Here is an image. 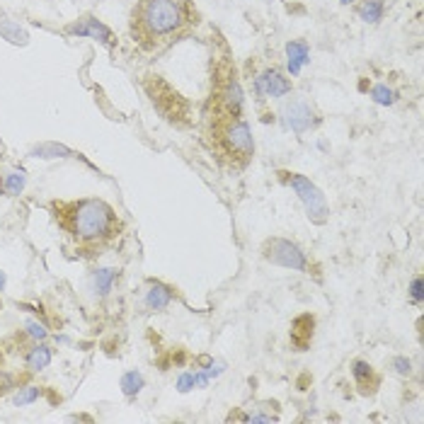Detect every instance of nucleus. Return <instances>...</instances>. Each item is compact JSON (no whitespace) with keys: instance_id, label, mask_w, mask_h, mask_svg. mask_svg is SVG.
<instances>
[{"instance_id":"f257e3e1","label":"nucleus","mask_w":424,"mask_h":424,"mask_svg":"<svg viewBox=\"0 0 424 424\" xmlns=\"http://www.w3.org/2000/svg\"><path fill=\"white\" fill-rule=\"evenodd\" d=\"M49 211L61 233L73 243L78 255H83V258L100 255L124 230V223L117 216L115 208L105 199H95V196L70 201L53 199L49 204Z\"/></svg>"},{"instance_id":"f03ea898","label":"nucleus","mask_w":424,"mask_h":424,"mask_svg":"<svg viewBox=\"0 0 424 424\" xmlns=\"http://www.w3.org/2000/svg\"><path fill=\"white\" fill-rule=\"evenodd\" d=\"M199 25L192 0H136L129 29L143 53H155L187 37Z\"/></svg>"},{"instance_id":"7ed1b4c3","label":"nucleus","mask_w":424,"mask_h":424,"mask_svg":"<svg viewBox=\"0 0 424 424\" xmlns=\"http://www.w3.org/2000/svg\"><path fill=\"white\" fill-rule=\"evenodd\" d=\"M206 143L216 160L226 170H245L255 155V141L243 117L228 112H208L206 117Z\"/></svg>"},{"instance_id":"20e7f679","label":"nucleus","mask_w":424,"mask_h":424,"mask_svg":"<svg viewBox=\"0 0 424 424\" xmlns=\"http://www.w3.org/2000/svg\"><path fill=\"white\" fill-rule=\"evenodd\" d=\"M279 180H282V182L286 184V187H291V189H294V192L298 194V199H301L303 206H306L310 221H315V223H322V221L327 218V201H325V194H322L320 189L308 180V177L298 175V172L279 170Z\"/></svg>"},{"instance_id":"39448f33","label":"nucleus","mask_w":424,"mask_h":424,"mask_svg":"<svg viewBox=\"0 0 424 424\" xmlns=\"http://www.w3.org/2000/svg\"><path fill=\"white\" fill-rule=\"evenodd\" d=\"M211 105L218 112H228V115L243 117V90L240 83L235 80V73L230 68H218L213 78L211 90Z\"/></svg>"},{"instance_id":"423d86ee","label":"nucleus","mask_w":424,"mask_h":424,"mask_svg":"<svg viewBox=\"0 0 424 424\" xmlns=\"http://www.w3.org/2000/svg\"><path fill=\"white\" fill-rule=\"evenodd\" d=\"M262 258L272 262V265L286 267V270H294V272L308 270V260L306 255L301 253V248L291 240H284V238H270V240L262 245Z\"/></svg>"},{"instance_id":"0eeeda50","label":"nucleus","mask_w":424,"mask_h":424,"mask_svg":"<svg viewBox=\"0 0 424 424\" xmlns=\"http://www.w3.org/2000/svg\"><path fill=\"white\" fill-rule=\"evenodd\" d=\"M282 117H284V124L294 131V134H306V131H310L318 124L315 107L310 105L306 95H294L291 100H286L282 105Z\"/></svg>"},{"instance_id":"6e6552de","label":"nucleus","mask_w":424,"mask_h":424,"mask_svg":"<svg viewBox=\"0 0 424 424\" xmlns=\"http://www.w3.org/2000/svg\"><path fill=\"white\" fill-rule=\"evenodd\" d=\"M65 34H78V37H90V39H97L100 44L105 46H115V34H112V29L102 25L100 20H95V17L85 15L80 17L73 25L65 27Z\"/></svg>"},{"instance_id":"1a4fd4ad","label":"nucleus","mask_w":424,"mask_h":424,"mask_svg":"<svg viewBox=\"0 0 424 424\" xmlns=\"http://www.w3.org/2000/svg\"><path fill=\"white\" fill-rule=\"evenodd\" d=\"M255 90H258L260 97H284V95L291 92V80L284 78L282 70L267 68L265 73L255 78Z\"/></svg>"},{"instance_id":"9d476101","label":"nucleus","mask_w":424,"mask_h":424,"mask_svg":"<svg viewBox=\"0 0 424 424\" xmlns=\"http://www.w3.org/2000/svg\"><path fill=\"white\" fill-rule=\"evenodd\" d=\"M51 359H53V349L44 342H32L22 351V361H25L27 373H39L44 369H49Z\"/></svg>"},{"instance_id":"9b49d317","label":"nucleus","mask_w":424,"mask_h":424,"mask_svg":"<svg viewBox=\"0 0 424 424\" xmlns=\"http://www.w3.org/2000/svg\"><path fill=\"white\" fill-rule=\"evenodd\" d=\"M351 376H354V383L359 388L361 396H373L381 386V376L373 371V366L364 359H356L351 364Z\"/></svg>"},{"instance_id":"f8f14e48","label":"nucleus","mask_w":424,"mask_h":424,"mask_svg":"<svg viewBox=\"0 0 424 424\" xmlns=\"http://www.w3.org/2000/svg\"><path fill=\"white\" fill-rule=\"evenodd\" d=\"M313 327L315 318L310 313H303L291 322V342L298 351H306L310 347V339H313Z\"/></svg>"},{"instance_id":"ddd939ff","label":"nucleus","mask_w":424,"mask_h":424,"mask_svg":"<svg viewBox=\"0 0 424 424\" xmlns=\"http://www.w3.org/2000/svg\"><path fill=\"white\" fill-rule=\"evenodd\" d=\"M172 289L160 282H151L146 291V308L153 310V313H160V310H165L167 306L172 303Z\"/></svg>"},{"instance_id":"4468645a","label":"nucleus","mask_w":424,"mask_h":424,"mask_svg":"<svg viewBox=\"0 0 424 424\" xmlns=\"http://www.w3.org/2000/svg\"><path fill=\"white\" fill-rule=\"evenodd\" d=\"M286 56H289V70L291 75H298L301 68L310 61V49H308V41L303 39H294L286 44Z\"/></svg>"},{"instance_id":"2eb2a0df","label":"nucleus","mask_w":424,"mask_h":424,"mask_svg":"<svg viewBox=\"0 0 424 424\" xmlns=\"http://www.w3.org/2000/svg\"><path fill=\"white\" fill-rule=\"evenodd\" d=\"M117 279H119V270H115V267H102V270H97L92 274L95 294L100 298H107L112 294V289H115Z\"/></svg>"},{"instance_id":"dca6fc26","label":"nucleus","mask_w":424,"mask_h":424,"mask_svg":"<svg viewBox=\"0 0 424 424\" xmlns=\"http://www.w3.org/2000/svg\"><path fill=\"white\" fill-rule=\"evenodd\" d=\"M386 13V0H361L356 5V15L361 17L366 25H376V22L383 20Z\"/></svg>"},{"instance_id":"f3484780","label":"nucleus","mask_w":424,"mask_h":424,"mask_svg":"<svg viewBox=\"0 0 424 424\" xmlns=\"http://www.w3.org/2000/svg\"><path fill=\"white\" fill-rule=\"evenodd\" d=\"M143 386H146V381H143V376L139 371H127L122 376V393L127 398H136Z\"/></svg>"},{"instance_id":"a211bd4d","label":"nucleus","mask_w":424,"mask_h":424,"mask_svg":"<svg viewBox=\"0 0 424 424\" xmlns=\"http://www.w3.org/2000/svg\"><path fill=\"white\" fill-rule=\"evenodd\" d=\"M22 189H25V175L22 172H10L0 180V192L8 196H17Z\"/></svg>"},{"instance_id":"6ab92c4d","label":"nucleus","mask_w":424,"mask_h":424,"mask_svg":"<svg viewBox=\"0 0 424 424\" xmlns=\"http://www.w3.org/2000/svg\"><path fill=\"white\" fill-rule=\"evenodd\" d=\"M0 34H3L5 39L13 41V44H27V32L25 29H20V25H15V22H10V20L0 22Z\"/></svg>"},{"instance_id":"aec40b11","label":"nucleus","mask_w":424,"mask_h":424,"mask_svg":"<svg viewBox=\"0 0 424 424\" xmlns=\"http://www.w3.org/2000/svg\"><path fill=\"white\" fill-rule=\"evenodd\" d=\"M39 396H41V388H39V386H22L20 391L15 393L13 403L17 405V408H25V405L37 403Z\"/></svg>"},{"instance_id":"412c9836","label":"nucleus","mask_w":424,"mask_h":424,"mask_svg":"<svg viewBox=\"0 0 424 424\" xmlns=\"http://www.w3.org/2000/svg\"><path fill=\"white\" fill-rule=\"evenodd\" d=\"M22 332H25L32 342H44V339L49 337V330H46V327L41 325V322H37V320H27L25 330H22Z\"/></svg>"},{"instance_id":"4be33fe9","label":"nucleus","mask_w":424,"mask_h":424,"mask_svg":"<svg viewBox=\"0 0 424 424\" xmlns=\"http://www.w3.org/2000/svg\"><path fill=\"white\" fill-rule=\"evenodd\" d=\"M371 97H373V102H378V105L388 107V105H393V102H396V97H398V95L393 92L388 85H376L373 90H371Z\"/></svg>"},{"instance_id":"5701e85b","label":"nucleus","mask_w":424,"mask_h":424,"mask_svg":"<svg viewBox=\"0 0 424 424\" xmlns=\"http://www.w3.org/2000/svg\"><path fill=\"white\" fill-rule=\"evenodd\" d=\"M13 388H17V381H15V376L10 373V371H3L0 369V398L3 396H8Z\"/></svg>"},{"instance_id":"b1692460","label":"nucleus","mask_w":424,"mask_h":424,"mask_svg":"<svg viewBox=\"0 0 424 424\" xmlns=\"http://www.w3.org/2000/svg\"><path fill=\"white\" fill-rule=\"evenodd\" d=\"M410 298H412V303H417V306H420V303L424 301V291H422V277H420V274H417V277L412 279V286H410Z\"/></svg>"},{"instance_id":"393cba45","label":"nucleus","mask_w":424,"mask_h":424,"mask_svg":"<svg viewBox=\"0 0 424 424\" xmlns=\"http://www.w3.org/2000/svg\"><path fill=\"white\" fill-rule=\"evenodd\" d=\"M194 383H196L194 373H182L180 381H177V388H180V393H187V391H192Z\"/></svg>"},{"instance_id":"a878e982","label":"nucleus","mask_w":424,"mask_h":424,"mask_svg":"<svg viewBox=\"0 0 424 424\" xmlns=\"http://www.w3.org/2000/svg\"><path fill=\"white\" fill-rule=\"evenodd\" d=\"M393 366H396V371L400 376H410L412 373V364H410V359H405V356H398V359L393 361Z\"/></svg>"},{"instance_id":"bb28decb","label":"nucleus","mask_w":424,"mask_h":424,"mask_svg":"<svg viewBox=\"0 0 424 424\" xmlns=\"http://www.w3.org/2000/svg\"><path fill=\"white\" fill-rule=\"evenodd\" d=\"M3 286H5V274L0 272V291H3Z\"/></svg>"},{"instance_id":"cd10ccee","label":"nucleus","mask_w":424,"mask_h":424,"mask_svg":"<svg viewBox=\"0 0 424 424\" xmlns=\"http://www.w3.org/2000/svg\"><path fill=\"white\" fill-rule=\"evenodd\" d=\"M342 5H351V3H356V0H339Z\"/></svg>"},{"instance_id":"c85d7f7f","label":"nucleus","mask_w":424,"mask_h":424,"mask_svg":"<svg viewBox=\"0 0 424 424\" xmlns=\"http://www.w3.org/2000/svg\"><path fill=\"white\" fill-rule=\"evenodd\" d=\"M0 366H3V344H0Z\"/></svg>"},{"instance_id":"c756f323","label":"nucleus","mask_w":424,"mask_h":424,"mask_svg":"<svg viewBox=\"0 0 424 424\" xmlns=\"http://www.w3.org/2000/svg\"><path fill=\"white\" fill-rule=\"evenodd\" d=\"M0 148H3V141H0Z\"/></svg>"}]
</instances>
